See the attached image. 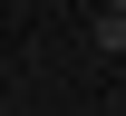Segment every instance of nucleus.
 <instances>
[{"mask_svg":"<svg viewBox=\"0 0 126 116\" xmlns=\"http://www.w3.org/2000/svg\"><path fill=\"white\" fill-rule=\"evenodd\" d=\"M87 49H126V10H97V29H87Z\"/></svg>","mask_w":126,"mask_h":116,"instance_id":"nucleus-1","label":"nucleus"},{"mask_svg":"<svg viewBox=\"0 0 126 116\" xmlns=\"http://www.w3.org/2000/svg\"><path fill=\"white\" fill-rule=\"evenodd\" d=\"M107 10H126V0H107Z\"/></svg>","mask_w":126,"mask_h":116,"instance_id":"nucleus-2","label":"nucleus"}]
</instances>
